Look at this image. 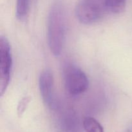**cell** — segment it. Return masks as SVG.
I'll return each mask as SVG.
<instances>
[{
  "label": "cell",
  "mask_w": 132,
  "mask_h": 132,
  "mask_svg": "<svg viewBox=\"0 0 132 132\" xmlns=\"http://www.w3.org/2000/svg\"><path fill=\"white\" fill-rule=\"evenodd\" d=\"M66 13L61 1L52 4L48 15V44L51 52L59 56L63 50L66 36Z\"/></svg>",
  "instance_id": "cell-1"
},
{
  "label": "cell",
  "mask_w": 132,
  "mask_h": 132,
  "mask_svg": "<svg viewBox=\"0 0 132 132\" xmlns=\"http://www.w3.org/2000/svg\"><path fill=\"white\" fill-rule=\"evenodd\" d=\"M106 10V0H79L76 8V15L81 23L92 24L99 21Z\"/></svg>",
  "instance_id": "cell-2"
},
{
  "label": "cell",
  "mask_w": 132,
  "mask_h": 132,
  "mask_svg": "<svg viewBox=\"0 0 132 132\" xmlns=\"http://www.w3.org/2000/svg\"><path fill=\"white\" fill-rule=\"evenodd\" d=\"M63 80L67 91L72 95L82 94L87 90L89 81L85 72L72 63L63 67Z\"/></svg>",
  "instance_id": "cell-3"
},
{
  "label": "cell",
  "mask_w": 132,
  "mask_h": 132,
  "mask_svg": "<svg viewBox=\"0 0 132 132\" xmlns=\"http://www.w3.org/2000/svg\"><path fill=\"white\" fill-rule=\"evenodd\" d=\"M12 56L11 48L7 39L0 38V94L2 96L6 92L11 76Z\"/></svg>",
  "instance_id": "cell-4"
},
{
  "label": "cell",
  "mask_w": 132,
  "mask_h": 132,
  "mask_svg": "<svg viewBox=\"0 0 132 132\" xmlns=\"http://www.w3.org/2000/svg\"><path fill=\"white\" fill-rule=\"evenodd\" d=\"M39 86L41 97L45 105L51 110H57L61 104L54 92V77L50 71L46 70L40 74Z\"/></svg>",
  "instance_id": "cell-5"
},
{
  "label": "cell",
  "mask_w": 132,
  "mask_h": 132,
  "mask_svg": "<svg viewBox=\"0 0 132 132\" xmlns=\"http://www.w3.org/2000/svg\"><path fill=\"white\" fill-rule=\"evenodd\" d=\"M57 126L60 132H80V120L73 109L60 106L57 110Z\"/></svg>",
  "instance_id": "cell-6"
},
{
  "label": "cell",
  "mask_w": 132,
  "mask_h": 132,
  "mask_svg": "<svg viewBox=\"0 0 132 132\" xmlns=\"http://www.w3.org/2000/svg\"><path fill=\"white\" fill-rule=\"evenodd\" d=\"M82 126L85 132H104L102 125L95 119L91 117L84 119Z\"/></svg>",
  "instance_id": "cell-7"
},
{
  "label": "cell",
  "mask_w": 132,
  "mask_h": 132,
  "mask_svg": "<svg viewBox=\"0 0 132 132\" xmlns=\"http://www.w3.org/2000/svg\"><path fill=\"white\" fill-rule=\"evenodd\" d=\"M30 0H17L16 16L19 20H23L28 15Z\"/></svg>",
  "instance_id": "cell-8"
},
{
  "label": "cell",
  "mask_w": 132,
  "mask_h": 132,
  "mask_svg": "<svg viewBox=\"0 0 132 132\" xmlns=\"http://www.w3.org/2000/svg\"><path fill=\"white\" fill-rule=\"evenodd\" d=\"M127 0H106L107 10L115 14H120L125 10Z\"/></svg>",
  "instance_id": "cell-9"
},
{
  "label": "cell",
  "mask_w": 132,
  "mask_h": 132,
  "mask_svg": "<svg viewBox=\"0 0 132 132\" xmlns=\"http://www.w3.org/2000/svg\"><path fill=\"white\" fill-rule=\"evenodd\" d=\"M30 101V98L29 97H25L20 101L18 106V113L19 117H21L23 114Z\"/></svg>",
  "instance_id": "cell-10"
},
{
  "label": "cell",
  "mask_w": 132,
  "mask_h": 132,
  "mask_svg": "<svg viewBox=\"0 0 132 132\" xmlns=\"http://www.w3.org/2000/svg\"><path fill=\"white\" fill-rule=\"evenodd\" d=\"M128 132H132V126L130 128V130H128Z\"/></svg>",
  "instance_id": "cell-11"
}]
</instances>
